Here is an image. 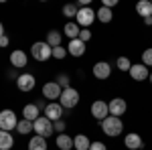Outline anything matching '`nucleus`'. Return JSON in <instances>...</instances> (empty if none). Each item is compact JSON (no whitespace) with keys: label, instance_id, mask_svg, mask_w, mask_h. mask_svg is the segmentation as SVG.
<instances>
[{"label":"nucleus","instance_id":"obj_38","mask_svg":"<svg viewBox=\"0 0 152 150\" xmlns=\"http://www.w3.org/2000/svg\"><path fill=\"white\" fill-rule=\"evenodd\" d=\"M2 35H6V33H4V26H2V23H0V37Z\"/></svg>","mask_w":152,"mask_h":150},{"label":"nucleus","instance_id":"obj_26","mask_svg":"<svg viewBox=\"0 0 152 150\" xmlns=\"http://www.w3.org/2000/svg\"><path fill=\"white\" fill-rule=\"evenodd\" d=\"M47 45L51 47V49L61 47V33H57V31H49L47 33Z\"/></svg>","mask_w":152,"mask_h":150},{"label":"nucleus","instance_id":"obj_10","mask_svg":"<svg viewBox=\"0 0 152 150\" xmlns=\"http://www.w3.org/2000/svg\"><path fill=\"white\" fill-rule=\"evenodd\" d=\"M45 118L51 122H59L63 118V105L59 102H49L47 108H45Z\"/></svg>","mask_w":152,"mask_h":150},{"label":"nucleus","instance_id":"obj_24","mask_svg":"<svg viewBox=\"0 0 152 150\" xmlns=\"http://www.w3.org/2000/svg\"><path fill=\"white\" fill-rule=\"evenodd\" d=\"M95 16H97V20H99V23L107 24V23H112V18H114V12L110 10V8H105V6H102L99 10L95 12Z\"/></svg>","mask_w":152,"mask_h":150},{"label":"nucleus","instance_id":"obj_13","mask_svg":"<svg viewBox=\"0 0 152 150\" xmlns=\"http://www.w3.org/2000/svg\"><path fill=\"white\" fill-rule=\"evenodd\" d=\"M130 77H132V79L134 81H146L148 79V77H150V69H148V67H146V65H132V67H130Z\"/></svg>","mask_w":152,"mask_h":150},{"label":"nucleus","instance_id":"obj_18","mask_svg":"<svg viewBox=\"0 0 152 150\" xmlns=\"http://www.w3.org/2000/svg\"><path fill=\"white\" fill-rule=\"evenodd\" d=\"M89 146H91V140L87 138L85 134H77L73 138V148L75 150H89Z\"/></svg>","mask_w":152,"mask_h":150},{"label":"nucleus","instance_id":"obj_14","mask_svg":"<svg viewBox=\"0 0 152 150\" xmlns=\"http://www.w3.org/2000/svg\"><path fill=\"white\" fill-rule=\"evenodd\" d=\"M26 61H28V57H26V53H24L23 49H16V51L10 53V65L12 67L23 69V67H26Z\"/></svg>","mask_w":152,"mask_h":150},{"label":"nucleus","instance_id":"obj_30","mask_svg":"<svg viewBox=\"0 0 152 150\" xmlns=\"http://www.w3.org/2000/svg\"><path fill=\"white\" fill-rule=\"evenodd\" d=\"M67 55H69V53H67V47L61 45V47H55V49H53V57L59 59V61H61V59H65Z\"/></svg>","mask_w":152,"mask_h":150},{"label":"nucleus","instance_id":"obj_23","mask_svg":"<svg viewBox=\"0 0 152 150\" xmlns=\"http://www.w3.org/2000/svg\"><path fill=\"white\" fill-rule=\"evenodd\" d=\"M136 12L140 14V16H152V2L150 0H140L138 4H136Z\"/></svg>","mask_w":152,"mask_h":150},{"label":"nucleus","instance_id":"obj_6","mask_svg":"<svg viewBox=\"0 0 152 150\" xmlns=\"http://www.w3.org/2000/svg\"><path fill=\"white\" fill-rule=\"evenodd\" d=\"M16 124H18V120H16V114L12 110H2L0 112V130H4V132L16 130Z\"/></svg>","mask_w":152,"mask_h":150},{"label":"nucleus","instance_id":"obj_25","mask_svg":"<svg viewBox=\"0 0 152 150\" xmlns=\"http://www.w3.org/2000/svg\"><path fill=\"white\" fill-rule=\"evenodd\" d=\"M16 132L20 134V136H26V134H31L33 132V122H28V120H20L18 124H16Z\"/></svg>","mask_w":152,"mask_h":150},{"label":"nucleus","instance_id":"obj_20","mask_svg":"<svg viewBox=\"0 0 152 150\" xmlns=\"http://www.w3.org/2000/svg\"><path fill=\"white\" fill-rule=\"evenodd\" d=\"M55 144L59 146V150H71V148H73V138L67 136V134L63 132V134H59V136H57Z\"/></svg>","mask_w":152,"mask_h":150},{"label":"nucleus","instance_id":"obj_28","mask_svg":"<svg viewBox=\"0 0 152 150\" xmlns=\"http://www.w3.org/2000/svg\"><path fill=\"white\" fill-rule=\"evenodd\" d=\"M116 65H118V69H120V71H130V67H132V63H130L128 57H118Z\"/></svg>","mask_w":152,"mask_h":150},{"label":"nucleus","instance_id":"obj_17","mask_svg":"<svg viewBox=\"0 0 152 150\" xmlns=\"http://www.w3.org/2000/svg\"><path fill=\"white\" fill-rule=\"evenodd\" d=\"M39 108H37V104H26L23 108V118L24 120H28V122H35L37 118H39Z\"/></svg>","mask_w":152,"mask_h":150},{"label":"nucleus","instance_id":"obj_21","mask_svg":"<svg viewBox=\"0 0 152 150\" xmlns=\"http://www.w3.org/2000/svg\"><path fill=\"white\" fill-rule=\"evenodd\" d=\"M14 146V138H12L10 132H4L0 130V150H10Z\"/></svg>","mask_w":152,"mask_h":150},{"label":"nucleus","instance_id":"obj_31","mask_svg":"<svg viewBox=\"0 0 152 150\" xmlns=\"http://www.w3.org/2000/svg\"><path fill=\"white\" fill-rule=\"evenodd\" d=\"M142 65L152 67V47H150V49H146V51L142 53Z\"/></svg>","mask_w":152,"mask_h":150},{"label":"nucleus","instance_id":"obj_4","mask_svg":"<svg viewBox=\"0 0 152 150\" xmlns=\"http://www.w3.org/2000/svg\"><path fill=\"white\" fill-rule=\"evenodd\" d=\"M33 132L37 136H43V138H49L55 130H53V122L47 120L45 116H39L35 122H33Z\"/></svg>","mask_w":152,"mask_h":150},{"label":"nucleus","instance_id":"obj_39","mask_svg":"<svg viewBox=\"0 0 152 150\" xmlns=\"http://www.w3.org/2000/svg\"><path fill=\"white\" fill-rule=\"evenodd\" d=\"M148 79H150V83H152V71H150V77H148Z\"/></svg>","mask_w":152,"mask_h":150},{"label":"nucleus","instance_id":"obj_27","mask_svg":"<svg viewBox=\"0 0 152 150\" xmlns=\"http://www.w3.org/2000/svg\"><path fill=\"white\" fill-rule=\"evenodd\" d=\"M77 12H79V6L77 4H65L63 6V16H67V18H75Z\"/></svg>","mask_w":152,"mask_h":150},{"label":"nucleus","instance_id":"obj_15","mask_svg":"<svg viewBox=\"0 0 152 150\" xmlns=\"http://www.w3.org/2000/svg\"><path fill=\"white\" fill-rule=\"evenodd\" d=\"M67 53H69L71 57H83V55H85V43L79 41V39L69 41V45H67Z\"/></svg>","mask_w":152,"mask_h":150},{"label":"nucleus","instance_id":"obj_33","mask_svg":"<svg viewBox=\"0 0 152 150\" xmlns=\"http://www.w3.org/2000/svg\"><path fill=\"white\" fill-rule=\"evenodd\" d=\"M53 130H55V132H59V134H63V130H65V122H63V120L53 122Z\"/></svg>","mask_w":152,"mask_h":150},{"label":"nucleus","instance_id":"obj_2","mask_svg":"<svg viewBox=\"0 0 152 150\" xmlns=\"http://www.w3.org/2000/svg\"><path fill=\"white\" fill-rule=\"evenodd\" d=\"M31 55H33V59L35 61H49V59L53 57V49L47 45V41H37V43H33V47H31Z\"/></svg>","mask_w":152,"mask_h":150},{"label":"nucleus","instance_id":"obj_1","mask_svg":"<svg viewBox=\"0 0 152 150\" xmlns=\"http://www.w3.org/2000/svg\"><path fill=\"white\" fill-rule=\"evenodd\" d=\"M99 126L104 130L105 136H110V138H116L122 134V130H124V124H122V118H116V116H107L104 122H99Z\"/></svg>","mask_w":152,"mask_h":150},{"label":"nucleus","instance_id":"obj_16","mask_svg":"<svg viewBox=\"0 0 152 150\" xmlns=\"http://www.w3.org/2000/svg\"><path fill=\"white\" fill-rule=\"evenodd\" d=\"M124 144H126V148H130V150H140L142 146H144V142H142L140 134H136V132H130V134H126Z\"/></svg>","mask_w":152,"mask_h":150},{"label":"nucleus","instance_id":"obj_11","mask_svg":"<svg viewBox=\"0 0 152 150\" xmlns=\"http://www.w3.org/2000/svg\"><path fill=\"white\" fill-rule=\"evenodd\" d=\"M110 116H116V118H122V116L128 112V104H126V100H122V97H114L110 104Z\"/></svg>","mask_w":152,"mask_h":150},{"label":"nucleus","instance_id":"obj_36","mask_svg":"<svg viewBox=\"0 0 152 150\" xmlns=\"http://www.w3.org/2000/svg\"><path fill=\"white\" fill-rule=\"evenodd\" d=\"M8 43H10V39H8L6 35L0 37V49H6V47H8Z\"/></svg>","mask_w":152,"mask_h":150},{"label":"nucleus","instance_id":"obj_35","mask_svg":"<svg viewBox=\"0 0 152 150\" xmlns=\"http://www.w3.org/2000/svg\"><path fill=\"white\" fill-rule=\"evenodd\" d=\"M116 4H118V0H104V2H102V6H105V8H110V10H112V8H114Z\"/></svg>","mask_w":152,"mask_h":150},{"label":"nucleus","instance_id":"obj_29","mask_svg":"<svg viewBox=\"0 0 152 150\" xmlns=\"http://www.w3.org/2000/svg\"><path fill=\"white\" fill-rule=\"evenodd\" d=\"M59 83V87L61 89H67V87H71V83H69V75L67 73H61V75H57V79H55Z\"/></svg>","mask_w":152,"mask_h":150},{"label":"nucleus","instance_id":"obj_9","mask_svg":"<svg viewBox=\"0 0 152 150\" xmlns=\"http://www.w3.org/2000/svg\"><path fill=\"white\" fill-rule=\"evenodd\" d=\"M91 116H94L95 120H99V122H104L105 118L110 116V108L105 104L104 100H95L94 104H91Z\"/></svg>","mask_w":152,"mask_h":150},{"label":"nucleus","instance_id":"obj_8","mask_svg":"<svg viewBox=\"0 0 152 150\" xmlns=\"http://www.w3.org/2000/svg\"><path fill=\"white\" fill-rule=\"evenodd\" d=\"M35 85H37V79H35V75L33 73H23V75H18L16 77V87L20 89V91H33L35 89Z\"/></svg>","mask_w":152,"mask_h":150},{"label":"nucleus","instance_id":"obj_12","mask_svg":"<svg viewBox=\"0 0 152 150\" xmlns=\"http://www.w3.org/2000/svg\"><path fill=\"white\" fill-rule=\"evenodd\" d=\"M110 75H112V65H110L107 61H97L94 65V77L95 79L104 81V79H107Z\"/></svg>","mask_w":152,"mask_h":150},{"label":"nucleus","instance_id":"obj_22","mask_svg":"<svg viewBox=\"0 0 152 150\" xmlns=\"http://www.w3.org/2000/svg\"><path fill=\"white\" fill-rule=\"evenodd\" d=\"M79 24L77 23H73V20H69V23L65 24V29H63V33L69 37V41H73V39H79Z\"/></svg>","mask_w":152,"mask_h":150},{"label":"nucleus","instance_id":"obj_37","mask_svg":"<svg viewBox=\"0 0 152 150\" xmlns=\"http://www.w3.org/2000/svg\"><path fill=\"white\" fill-rule=\"evenodd\" d=\"M144 24H152V16H146L144 18Z\"/></svg>","mask_w":152,"mask_h":150},{"label":"nucleus","instance_id":"obj_32","mask_svg":"<svg viewBox=\"0 0 152 150\" xmlns=\"http://www.w3.org/2000/svg\"><path fill=\"white\" fill-rule=\"evenodd\" d=\"M89 39H91V31H89V29H81V31H79V41L87 43Z\"/></svg>","mask_w":152,"mask_h":150},{"label":"nucleus","instance_id":"obj_34","mask_svg":"<svg viewBox=\"0 0 152 150\" xmlns=\"http://www.w3.org/2000/svg\"><path fill=\"white\" fill-rule=\"evenodd\" d=\"M89 150H107V146H105L104 142H91Z\"/></svg>","mask_w":152,"mask_h":150},{"label":"nucleus","instance_id":"obj_3","mask_svg":"<svg viewBox=\"0 0 152 150\" xmlns=\"http://www.w3.org/2000/svg\"><path fill=\"white\" fill-rule=\"evenodd\" d=\"M79 91L75 89V87H67V89H63L61 93V97H59V104L63 105V110H73L75 105L79 104Z\"/></svg>","mask_w":152,"mask_h":150},{"label":"nucleus","instance_id":"obj_7","mask_svg":"<svg viewBox=\"0 0 152 150\" xmlns=\"http://www.w3.org/2000/svg\"><path fill=\"white\" fill-rule=\"evenodd\" d=\"M61 93H63V89L59 87L57 81H47V83L43 85V97L49 100V102H59Z\"/></svg>","mask_w":152,"mask_h":150},{"label":"nucleus","instance_id":"obj_5","mask_svg":"<svg viewBox=\"0 0 152 150\" xmlns=\"http://www.w3.org/2000/svg\"><path fill=\"white\" fill-rule=\"evenodd\" d=\"M95 20H97V16H95V10L91 8V6H83V8H79L77 16H75V23L79 24V26H83V29H89Z\"/></svg>","mask_w":152,"mask_h":150},{"label":"nucleus","instance_id":"obj_19","mask_svg":"<svg viewBox=\"0 0 152 150\" xmlns=\"http://www.w3.org/2000/svg\"><path fill=\"white\" fill-rule=\"evenodd\" d=\"M47 138H43V136H33V138L28 140V150H47Z\"/></svg>","mask_w":152,"mask_h":150}]
</instances>
